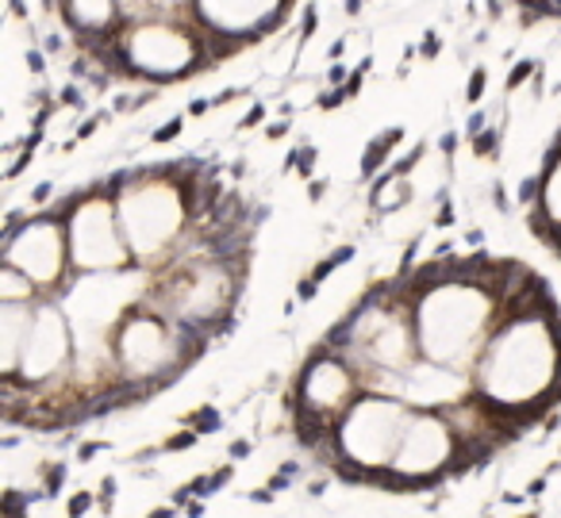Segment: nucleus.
I'll return each mask as SVG.
<instances>
[{"label": "nucleus", "instance_id": "a19ab883", "mask_svg": "<svg viewBox=\"0 0 561 518\" xmlns=\"http://www.w3.org/2000/svg\"><path fill=\"white\" fill-rule=\"evenodd\" d=\"M523 495H527V492H523ZM523 495H519V492H507V495H504V503H507V507H519Z\"/></svg>", "mask_w": 561, "mask_h": 518}, {"label": "nucleus", "instance_id": "9b49d317", "mask_svg": "<svg viewBox=\"0 0 561 518\" xmlns=\"http://www.w3.org/2000/svg\"><path fill=\"white\" fill-rule=\"evenodd\" d=\"M35 308L32 303H0V334H4V357H0V369L4 377H16L20 357H24V342L32 331Z\"/></svg>", "mask_w": 561, "mask_h": 518}, {"label": "nucleus", "instance_id": "a211bd4d", "mask_svg": "<svg viewBox=\"0 0 561 518\" xmlns=\"http://www.w3.org/2000/svg\"><path fill=\"white\" fill-rule=\"evenodd\" d=\"M196 438H201V434L193 430V426H185V430H178V434H170V438H165V453H178V449H193L196 446Z\"/></svg>", "mask_w": 561, "mask_h": 518}, {"label": "nucleus", "instance_id": "7ed1b4c3", "mask_svg": "<svg viewBox=\"0 0 561 518\" xmlns=\"http://www.w3.org/2000/svg\"><path fill=\"white\" fill-rule=\"evenodd\" d=\"M116 70L124 78L135 81H154V85H165V81H181L201 73L204 66L216 62L231 50L224 43H216L193 16L188 24H178V20L165 16H147V20H127L116 35Z\"/></svg>", "mask_w": 561, "mask_h": 518}, {"label": "nucleus", "instance_id": "20e7f679", "mask_svg": "<svg viewBox=\"0 0 561 518\" xmlns=\"http://www.w3.org/2000/svg\"><path fill=\"white\" fill-rule=\"evenodd\" d=\"M412 403L400 395L366 392L346 407V415L335 423V461H354L374 476L377 469H389L400 449L408 423H412ZM331 461V464H335Z\"/></svg>", "mask_w": 561, "mask_h": 518}, {"label": "nucleus", "instance_id": "473e14b6", "mask_svg": "<svg viewBox=\"0 0 561 518\" xmlns=\"http://www.w3.org/2000/svg\"><path fill=\"white\" fill-rule=\"evenodd\" d=\"M435 227H454V208H450V204H443V208H438Z\"/></svg>", "mask_w": 561, "mask_h": 518}, {"label": "nucleus", "instance_id": "f8f14e48", "mask_svg": "<svg viewBox=\"0 0 561 518\" xmlns=\"http://www.w3.org/2000/svg\"><path fill=\"white\" fill-rule=\"evenodd\" d=\"M408 200H412V185H408V177H397V173L389 170L374 181L369 204H374L377 211H397V208H404Z\"/></svg>", "mask_w": 561, "mask_h": 518}, {"label": "nucleus", "instance_id": "ea45409f", "mask_svg": "<svg viewBox=\"0 0 561 518\" xmlns=\"http://www.w3.org/2000/svg\"><path fill=\"white\" fill-rule=\"evenodd\" d=\"M323 193H328V181H312V193H308V196H312V200H320Z\"/></svg>", "mask_w": 561, "mask_h": 518}, {"label": "nucleus", "instance_id": "ddd939ff", "mask_svg": "<svg viewBox=\"0 0 561 518\" xmlns=\"http://www.w3.org/2000/svg\"><path fill=\"white\" fill-rule=\"evenodd\" d=\"M400 139H404V127H389L385 135H377V139L366 147V154H362V177H377L381 165L389 162V150L397 147Z\"/></svg>", "mask_w": 561, "mask_h": 518}, {"label": "nucleus", "instance_id": "4c0bfd02", "mask_svg": "<svg viewBox=\"0 0 561 518\" xmlns=\"http://www.w3.org/2000/svg\"><path fill=\"white\" fill-rule=\"evenodd\" d=\"M173 515H178V507H173V503H170V507H154L147 518H173Z\"/></svg>", "mask_w": 561, "mask_h": 518}, {"label": "nucleus", "instance_id": "72a5a7b5", "mask_svg": "<svg viewBox=\"0 0 561 518\" xmlns=\"http://www.w3.org/2000/svg\"><path fill=\"white\" fill-rule=\"evenodd\" d=\"M50 193H55V185H50V181H43V185L35 188V196H32V200H35V204H47V200H50Z\"/></svg>", "mask_w": 561, "mask_h": 518}, {"label": "nucleus", "instance_id": "4be33fe9", "mask_svg": "<svg viewBox=\"0 0 561 518\" xmlns=\"http://www.w3.org/2000/svg\"><path fill=\"white\" fill-rule=\"evenodd\" d=\"M154 12H188L193 9V0H150Z\"/></svg>", "mask_w": 561, "mask_h": 518}, {"label": "nucleus", "instance_id": "dca6fc26", "mask_svg": "<svg viewBox=\"0 0 561 518\" xmlns=\"http://www.w3.org/2000/svg\"><path fill=\"white\" fill-rule=\"evenodd\" d=\"M473 154L477 158H500V127H484L481 135H473Z\"/></svg>", "mask_w": 561, "mask_h": 518}, {"label": "nucleus", "instance_id": "c85d7f7f", "mask_svg": "<svg viewBox=\"0 0 561 518\" xmlns=\"http://www.w3.org/2000/svg\"><path fill=\"white\" fill-rule=\"evenodd\" d=\"M181 127H185V119H170V127H162V131H154V142H170L173 135L181 131Z\"/></svg>", "mask_w": 561, "mask_h": 518}, {"label": "nucleus", "instance_id": "bb28decb", "mask_svg": "<svg viewBox=\"0 0 561 518\" xmlns=\"http://www.w3.org/2000/svg\"><path fill=\"white\" fill-rule=\"evenodd\" d=\"M104 449H108L104 441H81V446H78V461H93V457L104 453Z\"/></svg>", "mask_w": 561, "mask_h": 518}, {"label": "nucleus", "instance_id": "9d476101", "mask_svg": "<svg viewBox=\"0 0 561 518\" xmlns=\"http://www.w3.org/2000/svg\"><path fill=\"white\" fill-rule=\"evenodd\" d=\"M58 16L81 43L116 39L124 20V0H58Z\"/></svg>", "mask_w": 561, "mask_h": 518}, {"label": "nucleus", "instance_id": "a878e982", "mask_svg": "<svg viewBox=\"0 0 561 518\" xmlns=\"http://www.w3.org/2000/svg\"><path fill=\"white\" fill-rule=\"evenodd\" d=\"M247 499L250 503H262V507H270V503H277V492H273V487L265 484V487H254V492H247Z\"/></svg>", "mask_w": 561, "mask_h": 518}, {"label": "nucleus", "instance_id": "412c9836", "mask_svg": "<svg viewBox=\"0 0 561 518\" xmlns=\"http://www.w3.org/2000/svg\"><path fill=\"white\" fill-rule=\"evenodd\" d=\"M316 154H320L316 147H297V170H300V177H308V173L316 170Z\"/></svg>", "mask_w": 561, "mask_h": 518}, {"label": "nucleus", "instance_id": "e433bc0d", "mask_svg": "<svg viewBox=\"0 0 561 518\" xmlns=\"http://www.w3.org/2000/svg\"><path fill=\"white\" fill-rule=\"evenodd\" d=\"M262 116H265V108H262V104H254V108H250V116L242 119V127H254V124H257V119H262Z\"/></svg>", "mask_w": 561, "mask_h": 518}, {"label": "nucleus", "instance_id": "79ce46f5", "mask_svg": "<svg viewBox=\"0 0 561 518\" xmlns=\"http://www.w3.org/2000/svg\"><path fill=\"white\" fill-rule=\"evenodd\" d=\"M323 487H328L323 480H312V484H308V495H323Z\"/></svg>", "mask_w": 561, "mask_h": 518}, {"label": "nucleus", "instance_id": "aec40b11", "mask_svg": "<svg viewBox=\"0 0 561 518\" xmlns=\"http://www.w3.org/2000/svg\"><path fill=\"white\" fill-rule=\"evenodd\" d=\"M530 73H535V62H515L512 73H507V93H515V89H519L523 81L530 78Z\"/></svg>", "mask_w": 561, "mask_h": 518}, {"label": "nucleus", "instance_id": "cd10ccee", "mask_svg": "<svg viewBox=\"0 0 561 518\" xmlns=\"http://www.w3.org/2000/svg\"><path fill=\"white\" fill-rule=\"evenodd\" d=\"M420 55L427 58V62L438 55V35H435V32H427V35H423V47H420Z\"/></svg>", "mask_w": 561, "mask_h": 518}, {"label": "nucleus", "instance_id": "2eb2a0df", "mask_svg": "<svg viewBox=\"0 0 561 518\" xmlns=\"http://www.w3.org/2000/svg\"><path fill=\"white\" fill-rule=\"evenodd\" d=\"M181 423L193 426L196 434H216L219 426H224V415L216 411V403H204V407H196L193 415H185Z\"/></svg>", "mask_w": 561, "mask_h": 518}, {"label": "nucleus", "instance_id": "37998d69", "mask_svg": "<svg viewBox=\"0 0 561 518\" xmlns=\"http://www.w3.org/2000/svg\"><path fill=\"white\" fill-rule=\"evenodd\" d=\"M523 518H538V510H530V515H523Z\"/></svg>", "mask_w": 561, "mask_h": 518}, {"label": "nucleus", "instance_id": "39448f33", "mask_svg": "<svg viewBox=\"0 0 561 518\" xmlns=\"http://www.w3.org/2000/svg\"><path fill=\"white\" fill-rule=\"evenodd\" d=\"M66 219V239H70V262L78 273H112L131 265L124 227H119L116 193L104 188H85L70 196L62 208H55Z\"/></svg>", "mask_w": 561, "mask_h": 518}, {"label": "nucleus", "instance_id": "f3484780", "mask_svg": "<svg viewBox=\"0 0 561 518\" xmlns=\"http://www.w3.org/2000/svg\"><path fill=\"white\" fill-rule=\"evenodd\" d=\"M62 484H66V464H62V461H50V464H47V484H43L47 499H55V495L62 492Z\"/></svg>", "mask_w": 561, "mask_h": 518}, {"label": "nucleus", "instance_id": "f704fd0d", "mask_svg": "<svg viewBox=\"0 0 561 518\" xmlns=\"http://www.w3.org/2000/svg\"><path fill=\"white\" fill-rule=\"evenodd\" d=\"M289 480H293L289 472L280 469V476H273V480H270V487H273V492H285V487H289Z\"/></svg>", "mask_w": 561, "mask_h": 518}, {"label": "nucleus", "instance_id": "6e6552de", "mask_svg": "<svg viewBox=\"0 0 561 518\" xmlns=\"http://www.w3.org/2000/svg\"><path fill=\"white\" fill-rule=\"evenodd\" d=\"M358 388H362L358 369H354L339 349L320 346L297 380L293 411H305V415H316L335 426L339 418L346 415V407L358 400Z\"/></svg>", "mask_w": 561, "mask_h": 518}, {"label": "nucleus", "instance_id": "4468645a", "mask_svg": "<svg viewBox=\"0 0 561 518\" xmlns=\"http://www.w3.org/2000/svg\"><path fill=\"white\" fill-rule=\"evenodd\" d=\"M35 292H39V285H35L32 277H24V273L12 269V265L0 269V303H32Z\"/></svg>", "mask_w": 561, "mask_h": 518}, {"label": "nucleus", "instance_id": "6ab92c4d", "mask_svg": "<svg viewBox=\"0 0 561 518\" xmlns=\"http://www.w3.org/2000/svg\"><path fill=\"white\" fill-rule=\"evenodd\" d=\"M93 503H96V492H78L70 499V507H66V515H70V518H85L89 510H93Z\"/></svg>", "mask_w": 561, "mask_h": 518}, {"label": "nucleus", "instance_id": "393cba45", "mask_svg": "<svg viewBox=\"0 0 561 518\" xmlns=\"http://www.w3.org/2000/svg\"><path fill=\"white\" fill-rule=\"evenodd\" d=\"M112 499H116V476L101 480V510H112Z\"/></svg>", "mask_w": 561, "mask_h": 518}, {"label": "nucleus", "instance_id": "423d86ee", "mask_svg": "<svg viewBox=\"0 0 561 518\" xmlns=\"http://www.w3.org/2000/svg\"><path fill=\"white\" fill-rule=\"evenodd\" d=\"M4 265L20 269L32 277L43 292H58L70 269V239H66V219L58 211H43V216L24 219L20 211L9 216L4 227V246H0Z\"/></svg>", "mask_w": 561, "mask_h": 518}, {"label": "nucleus", "instance_id": "c756f323", "mask_svg": "<svg viewBox=\"0 0 561 518\" xmlns=\"http://www.w3.org/2000/svg\"><path fill=\"white\" fill-rule=\"evenodd\" d=\"M227 453H231L234 461H242V457H250V453H254V446H250L247 438H239V441H231V449H227Z\"/></svg>", "mask_w": 561, "mask_h": 518}, {"label": "nucleus", "instance_id": "c9c22d12", "mask_svg": "<svg viewBox=\"0 0 561 518\" xmlns=\"http://www.w3.org/2000/svg\"><path fill=\"white\" fill-rule=\"evenodd\" d=\"M265 135H270V139H280V135H289V124H285V119H280V124H270Z\"/></svg>", "mask_w": 561, "mask_h": 518}, {"label": "nucleus", "instance_id": "f03ea898", "mask_svg": "<svg viewBox=\"0 0 561 518\" xmlns=\"http://www.w3.org/2000/svg\"><path fill=\"white\" fill-rule=\"evenodd\" d=\"M496 265L484 277H446L412 296L415 338L427 361L466 369L484 349L504 308V296L496 288Z\"/></svg>", "mask_w": 561, "mask_h": 518}, {"label": "nucleus", "instance_id": "58836bf2", "mask_svg": "<svg viewBox=\"0 0 561 518\" xmlns=\"http://www.w3.org/2000/svg\"><path fill=\"white\" fill-rule=\"evenodd\" d=\"M185 515H188V518H201V515H204V503H201V499H193V503L185 507Z\"/></svg>", "mask_w": 561, "mask_h": 518}, {"label": "nucleus", "instance_id": "5701e85b", "mask_svg": "<svg viewBox=\"0 0 561 518\" xmlns=\"http://www.w3.org/2000/svg\"><path fill=\"white\" fill-rule=\"evenodd\" d=\"M208 476H211V495H216L219 487H227V484H231V476H234V464H224V469H219V472H208Z\"/></svg>", "mask_w": 561, "mask_h": 518}, {"label": "nucleus", "instance_id": "1a4fd4ad", "mask_svg": "<svg viewBox=\"0 0 561 518\" xmlns=\"http://www.w3.org/2000/svg\"><path fill=\"white\" fill-rule=\"evenodd\" d=\"M293 0H193L188 16L227 50H239L280 27Z\"/></svg>", "mask_w": 561, "mask_h": 518}, {"label": "nucleus", "instance_id": "7c9ffc66", "mask_svg": "<svg viewBox=\"0 0 561 518\" xmlns=\"http://www.w3.org/2000/svg\"><path fill=\"white\" fill-rule=\"evenodd\" d=\"M546 480H550V476H546V472H542V476H535V480H530V484H527V499H542V492H546Z\"/></svg>", "mask_w": 561, "mask_h": 518}, {"label": "nucleus", "instance_id": "0eeeda50", "mask_svg": "<svg viewBox=\"0 0 561 518\" xmlns=\"http://www.w3.org/2000/svg\"><path fill=\"white\" fill-rule=\"evenodd\" d=\"M73 349H78V338H73V326L66 319L62 303H39L32 319V331H27L16 377H4V380H16L32 395L35 388L55 384L58 372L70 369Z\"/></svg>", "mask_w": 561, "mask_h": 518}, {"label": "nucleus", "instance_id": "2f4dec72", "mask_svg": "<svg viewBox=\"0 0 561 518\" xmlns=\"http://www.w3.org/2000/svg\"><path fill=\"white\" fill-rule=\"evenodd\" d=\"M316 292H320V285H316V280H300V285H297V300H316Z\"/></svg>", "mask_w": 561, "mask_h": 518}, {"label": "nucleus", "instance_id": "b1692460", "mask_svg": "<svg viewBox=\"0 0 561 518\" xmlns=\"http://www.w3.org/2000/svg\"><path fill=\"white\" fill-rule=\"evenodd\" d=\"M481 96H484V66L473 73V81H469V93H466V101H469V104H477V101H481Z\"/></svg>", "mask_w": 561, "mask_h": 518}, {"label": "nucleus", "instance_id": "f257e3e1", "mask_svg": "<svg viewBox=\"0 0 561 518\" xmlns=\"http://www.w3.org/2000/svg\"><path fill=\"white\" fill-rule=\"evenodd\" d=\"M477 395L519 426L561 403L558 311L507 308L477 361Z\"/></svg>", "mask_w": 561, "mask_h": 518}]
</instances>
